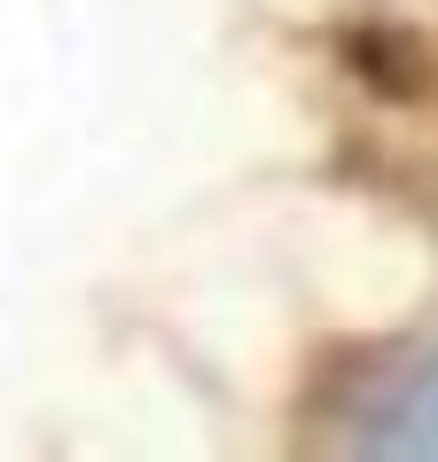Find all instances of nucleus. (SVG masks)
I'll list each match as a JSON object with an SVG mask.
<instances>
[{
	"label": "nucleus",
	"instance_id": "obj_1",
	"mask_svg": "<svg viewBox=\"0 0 438 462\" xmlns=\"http://www.w3.org/2000/svg\"><path fill=\"white\" fill-rule=\"evenodd\" d=\"M376 447L384 455H407V462H438V353L391 392L384 423H376Z\"/></svg>",
	"mask_w": 438,
	"mask_h": 462
}]
</instances>
